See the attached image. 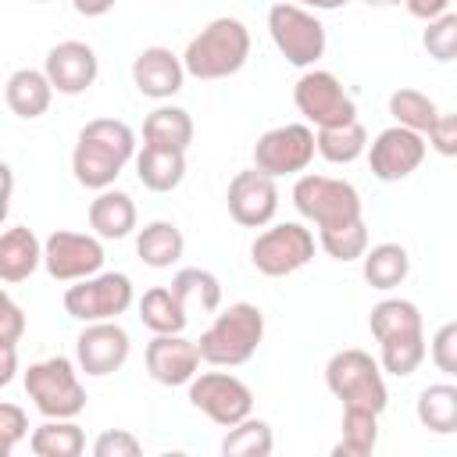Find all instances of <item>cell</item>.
Segmentation results:
<instances>
[{
  "mask_svg": "<svg viewBox=\"0 0 457 457\" xmlns=\"http://www.w3.org/2000/svg\"><path fill=\"white\" fill-rule=\"evenodd\" d=\"M378 446V414L364 407H343L339 443L332 446L336 457H368Z\"/></svg>",
  "mask_w": 457,
  "mask_h": 457,
  "instance_id": "obj_31",
  "label": "cell"
},
{
  "mask_svg": "<svg viewBox=\"0 0 457 457\" xmlns=\"http://www.w3.org/2000/svg\"><path fill=\"white\" fill-rule=\"evenodd\" d=\"M136 300L132 278L125 271H96L89 278H79L64 289V311L68 318L89 325V321H114L125 314Z\"/></svg>",
  "mask_w": 457,
  "mask_h": 457,
  "instance_id": "obj_8",
  "label": "cell"
},
{
  "mask_svg": "<svg viewBox=\"0 0 457 457\" xmlns=\"http://www.w3.org/2000/svg\"><path fill=\"white\" fill-rule=\"evenodd\" d=\"M43 264V243L29 225H11L0 236V278L7 286L25 282Z\"/></svg>",
  "mask_w": 457,
  "mask_h": 457,
  "instance_id": "obj_23",
  "label": "cell"
},
{
  "mask_svg": "<svg viewBox=\"0 0 457 457\" xmlns=\"http://www.w3.org/2000/svg\"><path fill=\"white\" fill-rule=\"evenodd\" d=\"M318 246L332 257V261H361L368 253V225L364 218L353 221V225H343V228H325L318 232Z\"/></svg>",
  "mask_w": 457,
  "mask_h": 457,
  "instance_id": "obj_36",
  "label": "cell"
},
{
  "mask_svg": "<svg viewBox=\"0 0 457 457\" xmlns=\"http://www.w3.org/2000/svg\"><path fill=\"white\" fill-rule=\"evenodd\" d=\"M0 386H11L18 375V343H0Z\"/></svg>",
  "mask_w": 457,
  "mask_h": 457,
  "instance_id": "obj_44",
  "label": "cell"
},
{
  "mask_svg": "<svg viewBox=\"0 0 457 457\" xmlns=\"http://www.w3.org/2000/svg\"><path fill=\"white\" fill-rule=\"evenodd\" d=\"M293 104L303 114L307 125L314 129H328V125H346L357 121V104L353 96L343 89V82L332 71L321 68H307L296 86H293Z\"/></svg>",
  "mask_w": 457,
  "mask_h": 457,
  "instance_id": "obj_11",
  "label": "cell"
},
{
  "mask_svg": "<svg viewBox=\"0 0 457 457\" xmlns=\"http://www.w3.org/2000/svg\"><path fill=\"white\" fill-rule=\"evenodd\" d=\"M325 386L343 407H364L382 414L389 407V389H386V371L378 357H371L361 346H346L328 357L325 364Z\"/></svg>",
  "mask_w": 457,
  "mask_h": 457,
  "instance_id": "obj_4",
  "label": "cell"
},
{
  "mask_svg": "<svg viewBox=\"0 0 457 457\" xmlns=\"http://www.w3.org/2000/svg\"><path fill=\"white\" fill-rule=\"evenodd\" d=\"M139 321L157 336V332H186L189 325V307L179 300L171 286H154L139 300Z\"/></svg>",
  "mask_w": 457,
  "mask_h": 457,
  "instance_id": "obj_27",
  "label": "cell"
},
{
  "mask_svg": "<svg viewBox=\"0 0 457 457\" xmlns=\"http://www.w3.org/2000/svg\"><path fill=\"white\" fill-rule=\"evenodd\" d=\"M129 161H136V132L125 121L93 118L79 129L71 150V175L82 189H111Z\"/></svg>",
  "mask_w": 457,
  "mask_h": 457,
  "instance_id": "obj_1",
  "label": "cell"
},
{
  "mask_svg": "<svg viewBox=\"0 0 457 457\" xmlns=\"http://www.w3.org/2000/svg\"><path fill=\"white\" fill-rule=\"evenodd\" d=\"M25 436H29V414H25V407L4 400V403H0V453H4V457L14 453V446H18Z\"/></svg>",
  "mask_w": 457,
  "mask_h": 457,
  "instance_id": "obj_40",
  "label": "cell"
},
{
  "mask_svg": "<svg viewBox=\"0 0 457 457\" xmlns=\"http://www.w3.org/2000/svg\"><path fill=\"white\" fill-rule=\"evenodd\" d=\"M171 289L189 311H218L221 307V282L207 268H179L171 275Z\"/></svg>",
  "mask_w": 457,
  "mask_h": 457,
  "instance_id": "obj_35",
  "label": "cell"
},
{
  "mask_svg": "<svg viewBox=\"0 0 457 457\" xmlns=\"http://www.w3.org/2000/svg\"><path fill=\"white\" fill-rule=\"evenodd\" d=\"M136 179L150 193H171L186 179V150L161 146V143H143L136 154Z\"/></svg>",
  "mask_w": 457,
  "mask_h": 457,
  "instance_id": "obj_21",
  "label": "cell"
},
{
  "mask_svg": "<svg viewBox=\"0 0 457 457\" xmlns=\"http://www.w3.org/2000/svg\"><path fill=\"white\" fill-rule=\"evenodd\" d=\"M25 393L43 418H79L86 411V386L61 353L25 368Z\"/></svg>",
  "mask_w": 457,
  "mask_h": 457,
  "instance_id": "obj_7",
  "label": "cell"
},
{
  "mask_svg": "<svg viewBox=\"0 0 457 457\" xmlns=\"http://www.w3.org/2000/svg\"><path fill=\"white\" fill-rule=\"evenodd\" d=\"M193 118L186 107L175 104H157L146 118H143V143H161V146H175V150H189L193 143Z\"/></svg>",
  "mask_w": 457,
  "mask_h": 457,
  "instance_id": "obj_28",
  "label": "cell"
},
{
  "mask_svg": "<svg viewBox=\"0 0 457 457\" xmlns=\"http://www.w3.org/2000/svg\"><path fill=\"white\" fill-rule=\"evenodd\" d=\"M54 82L43 68H18L7 75V86H4V100L11 107V114L32 121V118H43L50 100H54Z\"/></svg>",
  "mask_w": 457,
  "mask_h": 457,
  "instance_id": "obj_20",
  "label": "cell"
},
{
  "mask_svg": "<svg viewBox=\"0 0 457 457\" xmlns=\"http://www.w3.org/2000/svg\"><path fill=\"white\" fill-rule=\"evenodd\" d=\"M314 136H318V157H325L328 164H353L368 150V129L361 125V118L346 125L314 129Z\"/></svg>",
  "mask_w": 457,
  "mask_h": 457,
  "instance_id": "obj_32",
  "label": "cell"
},
{
  "mask_svg": "<svg viewBox=\"0 0 457 457\" xmlns=\"http://www.w3.org/2000/svg\"><path fill=\"white\" fill-rule=\"evenodd\" d=\"M421 46H425V54H428L436 64L457 61V14L446 11V14L432 18V21H425Z\"/></svg>",
  "mask_w": 457,
  "mask_h": 457,
  "instance_id": "obj_37",
  "label": "cell"
},
{
  "mask_svg": "<svg viewBox=\"0 0 457 457\" xmlns=\"http://www.w3.org/2000/svg\"><path fill=\"white\" fill-rule=\"evenodd\" d=\"M43 268L54 282H79L104 268V243L96 232L54 228L43 239Z\"/></svg>",
  "mask_w": 457,
  "mask_h": 457,
  "instance_id": "obj_13",
  "label": "cell"
},
{
  "mask_svg": "<svg viewBox=\"0 0 457 457\" xmlns=\"http://www.w3.org/2000/svg\"><path fill=\"white\" fill-rule=\"evenodd\" d=\"M143 453V439L129 428H104L93 439V457H139Z\"/></svg>",
  "mask_w": 457,
  "mask_h": 457,
  "instance_id": "obj_39",
  "label": "cell"
},
{
  "mask_svg": "<svg viewBox=\"0 0 457 457\" xmlns=\"http://www.w3.org/2000/svg\"><path fill=\"white\" fill-rule=\"evenodd\" d=\"M314 232L300 221H278L250 243V264L268 278H286L314 261Z\"/></svg>",
  "mask_w": 457,
  "mask_h": 457,
  "instance_id": "obj_9",
  "label": "cell"
},
{
  "mask_svg": "<svg viewBox=\"0 0 457 457\" xmlns=\"http://www.w3.org/2000/svg\"><path fill=\"white\" fill-rule=\"evenodd\" d=\"M318 154V136L307 121H289V125H275L264 136H257L253 143V168L282 179V175H300L307 171V164Z\"/></svg>",
  "mask_w": 457,
  "mask_h": 457,
  "instance_id": "obj_10",
  "label": "cell"
},
{
  "mask_svg": "<svg viewBox=\"0 0 457 457\" xmlns=\"http://www.w3.org/2000/svg\"><path fill=\"white\" fill-rule=\"evenodd\" d=\"M361 275L371 289L378 293H389L396 289L407 275H411V253L403 243H378V246H368V253L361 257Z\"/></svg>",
  "mask_w": 457,
  "mask_h": 457,
  "instance_id": "obj_25",
  "label": "cell"
},
{
  "mask_svg": "<svg viewBox=\"0 0 457 457\" xmlns=\"http://www.w3.org/2000/svg\"><path fill=\"white\" fill-rule=\"evenodd\" d=\"M368 328L378 339H389V336H411V332H425V321H421V311L414 300H403V296H386L371 307L368 314Z\"/></svg>",
  "mask_w": 457,
  "mask_h": 457,
  "instance_id": "obj_30",
  "label": "cell"
},
{
  "mask_svg": "<svg viewBox=\"0 0 457 457\" xmlns=\"http://www.w3.org/2000/svg\"><path fill=\"white\" fill-rule=\"evenodd\" d=\"M364 4H368V7H378V11H382V7H396V4H403V0H364Z\"/></svg>",
  "mask_w": 457,
  "mask_h": 457,
  "instance_id": "obj_47",
  "label": "cell"
},
{
  "mask_svg": "<svg viewBox=\"0 0 457 457\" xmlns=\"http://www.w3.org/2000/svg\"><path fill=\"white\" fill-rule=\"evenodd\" d=\"M146 371L157 386H189L204 364L200 346L182 332H157L146 343Z\"/></svg>",
  "mask_w": 457,
  "mask_h": 457,
  "instance_id": "obj_17",
  "label": "cell"
},
{
  "mask_svg": "<svg viewBox=\"0 0 457 457\" xmlns=\"http://www.w3.org/2000/svg\"><path fill=\"white\" fill-rule=\"evenodd\" d=\"M136 253L146 268H171L182 253H186V236L175 221L168 218H157V221H146L136 236Z\"/></svg>",
  "mask_w": 457,
  "mask_h": 457,
  "instance_id": "obj_24",
  "label": "cell"
},
{
  "mask_svg": "<svg viewBox=\"0 0 457 457\" xmlns=\"http://www.w3.org/2000/svg\"><path fill=\"white\" fill-rule=\"evenodd\" d=\"M89 228L100 236V239H125L132 236L136 228V204L125 189H100L93 200H89Z\"/></svg>",
  "mask_w": 457,
  "mask_h": 457,
  "instance_id": "obj_22",
  "label": "cell"
},
{
  "mask_svg": "<svg viewBox=\"0 0 457 457\" xmlns=\"http://www.w3.org/2000/svg\"><path fill=\"white\" fill-rule=\"evenodd\" d=\"M21 332H25V314L14 303V296L4 293L0 296V343H18Z\"/></svg>",
  "mask_w": 457,
  "mask_h": 457,
  "instance_id": "obj_42",
  "label": "cell"
},
{
  "mask_svg": "<svg viewBox=\"0 0 457 457\" xmlns=\"http://www.w3.org/2000/svg\"><path fill=\"white\" fill-rule=\"evenodd\" d=\"M186 389H189V403L221 428H232L253 414L250 386L228 371H196V378Z\"/></svg>",
  "mask_w": 457,
  "mask_h": 457,
  "instance_id": "obj_12",
  "label": "cell"
},
{
  "mask_svg": "<svg viewBox=\"0 0 457 457\" xmlns=\"http://www.w3.org/2000/svg\"><path fill=\"white\" fill-rule=\"evenodd\" d=\"M428 357L436 364V371H443L446 378H457V321H443L432 339H428Z\"/></svg>",
  "mask_w": 457,
  "mask_h": 457,
  "instance_id": "obj_38",
  "label": "cell"
},
{
  "mask_svg": "<svg viewBox=\"0 0 457 457\" xmlns=\"http://www.w3.org/2000/svg\"><path fill=\"white\" fill-rule=\"evenodd\" d=\"M425 139L439 157H457V111H450V114L439 111V118H436V125L428 129Z\"/></svg>",
  "mask_w": 457,
  "mask_h": 457,
  "instance_id": "obj_41",
  "label": "cell"
},
{
  "mask_svg": "<svg viewBox=\"0 0 457 457\" xmlns=\"http://www.w3.org/2000/svg\"><path fill=\"white\" fill-rule=\"evenodd\" d=\"M268 36H271L275 50L286 57V64L303 68V71L314 68L328 46V36H325V25L318 21V14L293 0L268 7Z\"/></svg>",
  "mask_w": 457,
  "mask_h": 457,
  "instance_id": "obj_6",
  "label": "cell"
},
{
  "mask_svg": "<svg viewBox=\"0 0 457 457\" xmlns=\"http://www.w3.org/2000/svg\"><path fill=\"white\" fill-rule=\"evenodd\" d=\"M428 154V139L414 129H403V125H389L382 129L371 143H368V164H371V175L378 182H403L411 179L421 161Z\"/></svg>",
  "mask_w": 457,
  "mask_h": 457,
  "instance_id": "obj_14",
  "label": "cell"
},
{
  "mask_svg": "<svg viewBox=\"0 0 457 457\" xmlns=\"http://www.w3.org/2000/svg\"><path fill=\"white\" fill-rule=\"evenodd\" d=\"M414 414L421 428L432 436H453L457 432V386L453 382H432L418 393Z\"/></svg>",
  "mask_w": 457,
  "mask_h": 457,
  "instance_id": "obj_26",
  "label": "cell"
},
{
  "mask_svg": "<svg viewBox=\"0 0 457 457\" xmlns=\"http://www.w3.org/2000/svg\"><path fill=\"white\" fill-rule=\"evenodd\" d=\"M43 71L50 75L54 89L61 96H79L86 93L96 75H100V57L89 43L82 39H61L46 50V61H43Z\"/></svg>",
  "mask_w": 457,
  "mask_h": 457,
  "instance_id": "obj_18",
  "label": "cell"
},
{
  "mask_svg": "<svg viewBox=\"0 0 457 457\" xmlns=\"http://www.w3.org/2000/svg\"><path fill=\"white\" fill-rule=\"evenodd\" d=\"M118 0H71V7L82 14V18H104Z\"/></svg>",
  "mask_w": 457,
  "mask_h": 457,
  "instance_id": "obj_45",
  "label": "cell"
},
{
  "mask_svg": "<svg viewBox=\"0 0 457 457\" xmlns=\"http://www.w3.org/2000/svg\"><path fill=\"white\" fill-rule=\"evenodd\" d=\"M32 4H50V0H32Z\"/></svg>",
  "mask_w": 457,
  "mask_h": 457,
  "instance_id": "obj_48",
  "label": "cell"
},
{
  "mask_svg": "<svg viewBox=\"0 0 457 457\" xmlns=\"http://www.w3.org/2000/svg\"><path fill=\"white\" fill-rule=\"evenodd\" d=\"M129 353H132V339L118 325V318L114 321H89L75 339V361L89 378L114 375L118 368H125Z\"/></svg>",
  "mask_w": 457,
  "mask_h": 457,
  "instance_id": "obj_15",
  "label": "cell"
},
{
  "mask_svg": "<svg viewBox=\"0 0 457 457\" xmlns=\"http://www.w3.org/2000/svg\"><path fill=\"white\" fill-rule=\"evenodd\" d=\"M186 82V64L168 46H143L132 61V86L150 100H171Z\"/></svg>",
  "mask_w": 457,
  "mask_h": 457,
  "instance_id": "obj_19",
  "label": "cell"
},
{
  "mask_svg": "<svg viewBox=\"0 0 457 457\" xmlns=\"http://www.w3.org/2000/svg\"><path fill=\"white\" fill-rule=\"evenodd\" d=\"M386 107H389V114H393V121H396V125L414 129V132H421V136H428V129H432V125H436V118H439L436 100H432L428 93H421V89H411V86L393 89Z\"/></svg>",
  "mask_w": 457,
  "mask_h": 457,
  "instance_id": "obj_33",
  "label": "cell"
},
{
  "mask_svg": "<svg viewBox=\"0 0 457 457\" xmlns=\"http://www.w3.org/2000/svg\"><path fill=\"white\" fill-rule=\"evenodd\" d=\"M403 4H407V11H411L414 18H421V21H432V18H439V14L450 11V0H403Z\"/></svg>",
  "mask_w": 457,
  "mask_h": 457,
  "instance_id": "obj_43",
  "label": "cell"
},
{
  "mask_svg": "<svg viewBox=\"0 0 457 457\" xmlns=\"http://www.w3.org/2000/svg\"><path fill=\"white\" fill-rule=\"evenodd\" d=\"M246 57H250V29L232 14L211 18L182 50L186 75L200 82H214L243 71Z\"/></svg>",
  "mask_w": 457,
  "mask_h": 457,
  "instance_id": "obj_2",
  "label": "cell"
},
{
  "mask_svg": "<svg viewBox=\"0 0 457 457\" xmlns=\"http://www.w3.org/2000/svg\"><path fill=\"white\" fill-rule=\"evenodd\" d=\"M29 450L36 457H79L86 450V432L75 418H46L29 436Z\"/></svg>",
  "mask_w": 457,
  "mask_h": 457,
  "instance_id": "obj_29",
  "label": "cell"
},
{
  "mask_svg": "<svg viewBox=\"0 0 457 457\" xmlns=\"http://www.w3.org/2000/svg\"><path fill=\"white\" fill-rule=\"evenodd\" d=\"M264 339V311L250 300L228 303L196 339L204 364L211 368H239L246 364Z\"/></svg>",
  "mask_w": 457,
  "mask_h": 457,
  "instance_id": "obj_3",
  "label": "cell"
},
{
  "mask_svg": "<svg viewBox=\"0 0 457 457\" xmlns=\"http://www.w3.org/2000/svg\"><path fill=\"white\" fill-rule=\"evenodd\" d=\"M293 4L311 7V11H339V7H346L350 0H293Z\"/></svg>",
  "mask_w": 457,
  "mask_h": 457,
  "instance_id": "obj_46",
  "label": "cell"
},
{
  "mask_svg": "<svg viewBox=\"0 0 457 457\" xmlns=\"http://www.w3.org/2000/svg\"><path fill=\"white\" fill-rule=\"evenodd\" d=\"M275 450V432L264 418H243L239 425L225 428L221 436V453L225 457H268Z\"/></svg>",
  "mask_w": 457,
  "mask_h": 457,
  "instance_id": "obj_34",
  "label": "cell"
},
{
  "mask_svg": "<svg viewBox=\"0 0 457 457\" xmlns=\"http://www.w3.org/2000/svg\"><path fill=\"white\" fill-rule=\"evenodd\" d=\"M225 204H228V214H232L236 225L264 228V225H271V218L278 211V186H275L271 175H264L257 168H246V171L232 175Z\"/></svg>",
  "mask_w": 457,
  "mask_h": 457,
  "instance_id": "obj_16",
  "label": "cell"
},
{
  "mask_svg": "<svg viewBox=\"0 0 457 457\" xmlns=\"http://www.w3.org/2000/svg\"><path fill=\"white\" fill-rule=\"evenodd\" d=\"M293 207L318 225V232L325 228H343L364 218V204L353 182L336 179V175H296L293 182Z\"/></svg>",
  "mask_w": 457,
  "mask_h": 457,
  "instance_id": "obj_5",
  "label": "cell"
}]
</instances>
